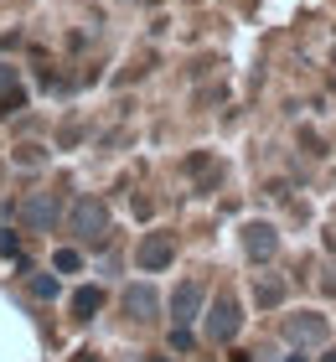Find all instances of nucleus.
Wrapping results in <instances>:
<instances>
[{
	"label": "nucleus",
	"instance_id": "f257e3e1",
	"mask_svg": "<svg viewBox=\"0 0 336 362\" xmlns=\"http://www.w3.org/2000/svg\"><path fill=\"white\" fill-rule=\"evenodd\" d=\"M73 233L88 238V244L109 233V212H104V202H99V197H83L78 207H73Z\"/></svg>",
	"mask_w": 336,
	"mask_h": 362
},
{
	"label": "nucleus",
	"instance_id": "f03ea898",
	"mask_svg": "<svg viewBox=\"0 0 336 362\" xmlns=\"http://www.w3.org/2000/svg\"><path fill=\"white\" fill-rule=\"evenodd\" d=\"M238 326H244V311H238V300H228V295H222V300L212 305L207 337H212V341H233V337H238Z\"/></svg>",
	"mask_w": 336,
	"mask_h": 362
},
{
	"label": "nucleus",
	"instance_id": "7ed1b4c3",
	"mask_svg": "<svg viewBox=\"0 0 336 362\" xmlns=\"http://www.w3.org/2000/svg\"><path fill=\"white\" fill-rule=\"evenodd\" d=\"M16 218H21L26 228H52V222H57V202L52 197H26V202H16Z\"/></svg>",
	"mask_w": 336,
	"mask_h": 362
},
{
	"label": "nucleus",
	"instance_id": "20e7f679",
	"mask_svg": "<svg viewBox=\"0 0 336 362\" xmlns=\"http://www.w3.org/2000/svg\"><path fill=\"white\" fill-rule=\"evenodd\" d=\"M171 254H176V248H171V238L151 233L145 244H140V269H166V264H171Z\"/></svg>",
	"mask_w": 336,
	"mask_h": 362
},
{
	"label": "nucleus",
	"instance_id": "39448f33",
	"mask_svg": "<svg viewBox=\"0 0 336 362\" xmlns=\"http://www.w3.org/2000/svg\"><path fill=\"white\" fill-rule=\"evenodd\" d=\"M171 311H176V321H197V311H202V285H181V290L171 295Z\"/></svg>",
	"mask_w": 336,
	"mask_h": 362
},
{
	"label": "nucleus",
	"instance_id": "423d86ee",
	"mask_svg": "<svg viewBox=\"0 0 336 362\" xmlns=\"http://www.w3.org/2000/svg\"><path fill=\"white\" fill-rule=\"evenodd\" d=\"M285 337H290V341H321V337H326V321L305 311V315H295L290 326H285Z\"/></svg>",
	"mask_w": 336,
	"mask_h": 362
},
{
	"label": "nucleus",
	"instance_id": "0eeeda50",
	"mask_svg": "<svg viewBox=\"0 0 336 362\" xmlns=\"http://www.w3.org/2000/svg\"><path fill=\"white\" fill-rule=\"evenodd\" d=\"M244 248H248V259H269V254L279 248V238H274V228L254 222V228H248V238H244Z\"/></svg>",
	"mask_w": 336,
	"mask_h": 362
},
{
	"label": "nucleus",
	"instance_id": "6e6552de",
	"mask_svg": "<svg viewBox=\"0 0 336 362\" xmlns=\"http://www.w3.org/2000/svg\"><path fill=\"white\" fill-rule=\"evenodd\" d=\"M26 94H21V83H16V68H5L0 62V114H11V109H21Z\"/></svg>",
	"mask_w": 336,
	"mask_h": 362
},
{
	"label": "nucleus",
	"instance_id": "1a4fd4ad",
	"mask_svg": "<svg viewBox=\"0 0 336 362\" xmlns=\"http://www.w3.org/2000/svg\"><path fill=\"white\" fill-rule=\"evenodd\" d=\"M125 305H129V315H135V321H145V315L155 311V295L145 290V285H135V290L125 295Z\"/></svg>",
	"mask_w": 336,
	"mask_h": 362
},
{
	"label": "nucleus",
	"instance_id": "9d476101",
	"mask_svg": "<svg viewBox=\"0 0 336 362\" xmlns=\"http://www.w3.org/2000/svg\"><path fill=\"white\" fill-rule=\"evenodd\" d=\"M99 305H104V295L93 290V285H83V290H78V295H73V311H78V321H88V315H93V311H99Z\"/></svg>",
	"mask_w": 336,
	"mask_h": 362
},
{
	"label": "nucleus",
	"instance_id": "9b49d317",
	"mask_svg": "<svg viewBox=\"0 0 336 362\" xmlns=\"http://www.w3.org/2000/svg\"><path fill=\"white\" fill-rule=\"evenodd\" d=\"M31 295H36V300H52V295H57V280H47V274H31Z\"/></svg>",
	"mask_w": 336,
	"mask_h": 362
},
{
	"label": "nucleus",
	"instance_id": "f8f14e48",
	"mask_svg": "<svg viewBox=\"0 0 336 362\" xmlns=\"http://www.w3.org/2000/svg\"><path fill=\"white\" fill-rule=\"evenodd\" d=\"M78 264H83V259L73 254V248H62V254H57V269H68V274H73V269H78Z\"/></svg>",
	"mask_w": 336,
	"mask_h": 362
},
{
	"label": "nucleus",
	"instance_id": "ddd939ff",
	"mask_svg": "<svg viewBox=\"0 0 336 362\" xmlns=\"http://www.w3.org/2000/svg\"><path fill=\"white\" fill-rule=\"evenodd\" d=\"M290 362H305V357H290Z\"/></svg>",
	"mask_w": 336,
	"mask_h": 362
}]
</instances>
